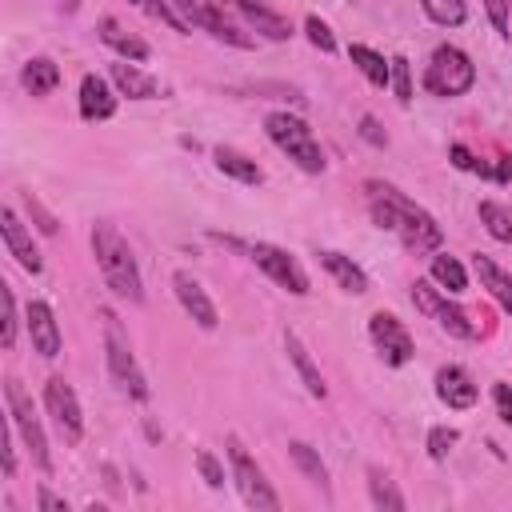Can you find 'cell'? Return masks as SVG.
I'll use <instances>...</instances> for the list:
<instances>
[{"instance_id": "cell-1", "label": "cell", "mask_w": 512, "mask_h": 512, "mask_svg": "<svg viewBox=\"0 0 512 512\" xmlns=\"http://www.w3.org/2000/svg\"><path fill=\"white\" fill-rule=\"evenodd\" d=\"M364 196H368V212H372L376 228L392 232L408 252H436L444 244V228L436 224V216L428 208H420L412 196H404L396 184L368 180Z\"/></svg>"}, {"instance_id": "cell-2", "label": "cell", "mask_w": 512, "mask_h": 512, "mask_svg": "<svg viewBox=\"0 0 512 512\" xmlns=\"http://www.w3.org/2000/svg\"><path fill=\"white\" fill-rule=\"evenodd\" d=\"M92 256H96V268H100V276H104V284L112 288L116 300H128V304L144 300V276H140L136 252L112 220L92 224Z\"/></svg>"}, {"instance_id": "cell-3", "label": "cell", "mask_w": 512, "mask_h": 512, "mask_svg": "<svg viewBox=\"0 0 512 512\" xmlns=\"http://www.w3.org/2000/svg\"><path fill=\"white\" fill-rule=\"evenodd\" d=\"M100 320H104V360H108V376H112V384L128 396V400H148L152 396V388H148V376H144V368H140V360H136V352H132V340H128V332H124V324H120V316L112 312V308H100Z\"/></svg>"}, {"instance_id": "cell-4", "label": "cell", "mask_w": 512, "mask_h": 512, "mask_svg": "<svg viewBox=\"0 0 512 512\" xmlns=\"http://www.w3.org/2000/svg\"><path fill=\"white\" fill-rule=\"evenodd\" d=\"M264 132H268V140L300 168V172H308V176H320L324 168H328V160H324V148H320V140H316V132L308 128V120H300L296 112H288V108H280V112H268L264 116Z\"/></svg>"}, {"instance_id": "cell-5", "label": "cell", "mask_w": 512, "mask_h": 512, "mask_svg": "<svg viewBox=\"0 0 512 512\" xmlns=\"http://www.w3.org/2000/svg\"><path fill=\"white\" fill-rule=\"evenodd\" d=\"M472 84H476L472 56L456 44H436L428 64H424V92H432L440 100H456V96L472 92Z\"/></svg>"}, {"instance_id": "cell-6", "label": "cell", "mask_w": 512, "mask_h": 512, "mask_svg": "<svg viewBox=\"0 0 512 512\" xmlns=\"http://www.w3.org/2000/svg\"><path fill=\"white\" fill-rule=\"evenodd\" d=\"M172 4H176V12L184 16L188 28H200V32H208L212 40H220L228 48H244V52L256 48V36L248 32V24H236L228 16L224 0H172Z\"/></svg>"}, {"instance_id": "cell-7", "label": "cell", "mask_w": 512, "mask_h": 512, "mask_svg": "<svg viewBox=\"0 0 512 512\" xmlns=\"http://www.w3.org/2000/svg\"><path fill=\"white\" fill-rule=\"evenodd\" d=\"M4 404H8V424L16 428V436L24 440V448H28V456H32V464L40 468V472H52V452H48V436H44V424H40V416H36V408H32V396L24 392V384L20 380H4Z\"/></svg>"}, {"instance_id": "cell-8", "label": "cell", "mask_w": 512, "mask_h": 512, "mask_svg": "<svg viewBox=\"0 0 512 512\" xmlns=\"http://www.w3.org/2000/svg\"><path fill=\"white\" fill-rule=\"evenodd\" d=\"M228 464H232L236 492H240V500H244L248 508H256V512H280V496H276V488L268 484L264 468L248 456V448H244L236 436H228Z\"/></svg>"}, {"instance_id": "cell-9", "label": "cell", "mask_w": 512, "mask_h": 512, "mask_svg": "<svg viewBox=\"0 0 512 512\" xmlns=\"http://www.w3.org/2000/svg\"><path fill=\"white\" fill-rule=\"evenodd\" d=\"M412 304H416L428 320H436L440 332H448V336H456V340H476V336H480L476 320H472L456 300H448V292H440V288L428 284V280H416V284H412Z\"/></svg>"}, {"instance_id": "cell-10", "label": "cell", "mask_w": 512, "mask_h": 512, "mask_svg": "<svg viewBox=\"0 0 512 512\" xmlns=\"http://www.w3.org/2000/svg\"><path fill=\"white\" fill-rule=\"evenodd\" d=\"M248 256H252V264H256L276 288H284V292H292V296H308V292H312V280H308L304 264H300L288 248L268 244V240H256V244H248Z\"/></svg>"}, {"instance_id": "cell-11", "label": "cell", "mask_w": 512, "mask_h": 512, "mask_svg": "<svg viewBox=\"0 0 512 512\" xmlns=\"http://www.w3.org/2000/svg\"><path fill=\"white\" fill-rule=\"evenodd\" d=\"M44 408H48L56 432L64 436V444H80L84 440V408L76 400V388L64 376H48L44 380Z\"/></svg>"}, {"instance_id": "cell-12", "label": "cell", "mask_w": 512, "mask_h": 512, "mask_svg": "<svg viewBox=\"0 0 512 512\" xmlns=\"http://www.w3.org/2000/svg\"><path fill=\"white\" fill-rule=\"evenodd\" d=\"M368 340L376 344L380 360L392 364V368H404V364L416 356L412 332H408L404 320H396L392 312H372V316H368Z\"/></svg>"}, {"instance_id": "cell-13", "label": "cell", "mask_w": 512, "mask_h": 512, "mask_svg": "<svg viewBox=\"0 0 512 512\" xmlns=\"http://www.w3.org/2000/svg\"><path fill=\"white\" fill-rule=\"evenodd\" d=\"M0 232H4V248H8V256H12L28 276H40V272H44L40 248H36L32 232L24 228V220L16 216V208H12V204H4V208H0Z\"/></svg>"}, {"instance_id": "cell-14", "label": "cell", "mask_w": 512, "mask_h": 512, "mask_svg": "<svg viewBox=\"0 0 512 512\" xmlns=\"http://www.w3.org/2000/svg\"><path fill=\"white\" fill-rule=\"evenodd\" d=\"M24 328H28L32 348H36L44 360H56V356L64 352V336H60V324H56V312H52L48 300H32V304H28Z\"/></svg>"}, {"instance_id": "cell-15", "label": "cell", "mask_w": 512, "mask_h": 512, "mask_svg": "<svg viewBox=\"0 0 512 512\" xmlns=\"http://www.w3.org/2000/svg\"><path fill=\"white\" fill-rule=\"evenodd\" d=\"M232 12H240V20L248 24V32H256V36H264V40H272V44H284V40H292V24H288V16H280L276 8H268L264 0H224Z\"/></svg>"}, {"instance_id": "cell-16", "label": "cell", "mask_w": 512, "mask_h": 512, "mask_svg": "<svg viewBox=\"0 0 512 512\" xmlns=\"http://www.w3.org/2000/svg\"><path fill=\"white\" fill-rule=\"evenodd\" d=\"M172 292H176V300H180V308L204 328V332H212L216 324H220V312H216V304H212V296L204 292V284L192 276V272H172Z\"/></svg>"}, {"instance_id": "cell-17", "label": "cell", "mask_w": 512, "mask_h": 512, "mask_svg": "<svg viewBox=\"0 0 512 512\" xmlns=\"http://www.w3.org/2000/svg\"><path fill=\"white\" fill-rule=\"evenodd\" d=\"M436 400H440L444 408H452V412H468V408L480 400V384L472 380L468 368L444 364V368H436Z\"/></svg>"}, {"instance_id": "cell-18", "label": "cell", "mask_w": 512, "mask_h": 512, "mask_svg": "<svg viewBox=\"0 0 512 512\" xmlns=\"http://www.w3.org/2000/svg\"><path fill=\"white\" fill-rule=\"evenodd\" d=\"M116 88L104 80V76H96V72H84L80 76V116L88 120V124H100V120H112L116 116Z\"/></svg>"}, {"instance_id": "cell-19", "label": "cell", "mask_w": 512, "mask_h": 512, "mask_svg": "<svg viewBox=\"0 0 512 512\" xmlns=\"http://www.w3.org/2000/svg\"><path fill=\"white\" fill-rule=\"evenodd\" d=\"M316 256H320V264L328 268V276H332L348 296H364V292H368V272H364L352 256H344V252H336V248H320Z\"/></svg>"}, {"instance_id": "cell-20", "label": "cell", "mask_w": 512, "mask_h": 512, "mask_svg": "<svg viewBox=\"0 0 512 512\" xmlns=\"http://www.w3.org/2000/svg\"><path fill=\"white\" fill-rule=\"evenodd\" d=\"M108 76H112L116 92H120V96H128V100H156V92H160L156 76H148V72H144V68H136L132 60H116V64L108 68Z\"/></svg>"}, {"instance_id": "cell-21", "label": "cell", "mask_w": 512, "mask_h": 512, "mask_svg": "<svg viewBox=\"0 0 512 512\" xmlns=\"http://www.w3.org/2000/svg\"><path fill=\"white\" fill-rule=\"evenodd\" d=\"M100 40H104L120 60H132V64H144V60L152 56V48H148L140 36H132L116 16H104V20H100Z\"/></svg>"}, {"instance_id": "cell-22", "label": "cell", "mask_w": 512, "mask_h": 512, "mask_svg": "<svg viewBox=\"0 0 512 512\" xmlns=\"http://www.w3.org/2000/svg\"><path fill=\"white\" fill-rule=\"evenodd\" d=\"M212 164L224 172V176H232L236 184H248V188H256V184H264V168L252 160V156H244L240 148H228V144H216L212 148Z\"/></svg>"}, {"instance_id": "cell-23", "label": "cell", "mask_w": 512, "mask_h": 512, "mask_svg": "<svg viewBox=\"0 0 512 512\" xmlns=\"http://www.w3.org/2000/svg\"><path fill=\"white\" fill-rule=\"evenodd\" d=\"M472 268H476V276H480V288L512 316V272H504L492 256H484V252H476L472 256Z\"/></svg>"}, {"instance_id": "cell-24", "label": "cell", "mask_w": 512, "mask_h": 512, "mask_svg": "<svg viewBox=\"0 0 512 512\" xmlns=\"http://www.w3.org/2000/svg\"><path fill=\"white\" fill-rule=\"evenodd\" d=\"M284 352H288V360H292V368L300 372V380H304V388H308V396H316V400H324V396H328V384H324V376H320V368H316V360H312V352L304 348V340H300L296 332H284Z\"/></svg>"}, {"instance_id": "cell-25", "label": "cell", "mask_w": 512, "mask_h": 512, "mask_svg": "<svg viewBox=\"0 0 512 512\" xmlns=\"http://www.w3.org/2000/svg\"><path fill=\"white\" fill-rule=\"evenodd\" d=\"M288 456H292V464L300 468V476L308 480V484H316L324 496H332V480H328V464L320 460V452L308 444V440H288Z\"/></svg>"}, {"instance_id": "cell-26", "label": "cell", "mask_w": 512, "mask_h": 512, "mask_svg": "<svg viewBox=\"0 0 512 512\" xmlns=\"http://www.w3.org/2000/svg\"><path fill=\"white\" fill-rule=\"evenodd\" d=\"M348 60L360 68V76L372 88H388L392 84V60H384V52H376L372 44H348Z\"/></svg>"}, {"instance_id": "cell-27", "label": "cell", "mask_w": 512, "mask_h": 512, "mask_svg": "<svg viewBox=\"0 0 512 512\" xmlns=\"http://www.w3.org/2000/svg\"><path fill=\"white\" fill-rule=\"evenodd\" d=\"M20 84H24L28 96H52L60 88V64L48 60V56H32L20 68Z\"/></svg>"}, {"instance_id": "cell-28", "label": "cell", "mask_w": 512, "mask_h": 512, "mask_svg": "<svg viewBox=\"0 0 512 512\" xmlns=\"http://www.w3.org/2000/svg\"><path fill=\"white\" fill-rule=\"evenodd\" d=\"M428 272H432V280H436L444 292H452V296H460V292L468 288V268H464L456 256H448V252H436V256L428 260Z\"/></svg>"}, {"instance_id": "cell-29", "label": "cell", "mask_w": 512, "mask_h": 512, "mask_svg": "<svg viewBox=\"0 0 512 512\" xmlns=\"http://www.w3.org/2000/svg\"><path fill=\"white\" fill-rule=\"evenodd\" d=\"M368 496H372L376 508H388V512H404V508H408V500H404V492L396 488V480H392L388 472H380L376 464L368 468Z\"/></svg>"}, {"instance_id": "cell-30", "label": "cell", "mask_w": 512, "mask_h": 512, "mask_svg": "<svg viewBox=\"0 0 512 512\" xmlns=\"http://www.w3.org/2000/svg\"><path fill=\"white\" fill-rule=\"evenodd\" d=\"M480 224L488 228V236L492 240H500V244H512V208H504L500 200H480Z\"/></svg>"}, {"instance_id": "cell-31", "label": "cell", "mask_w": 512, "mask_h": 512, "mask_svg": "<svg viewBox=\"0 0 512 512\" xmlns=\"http://www.w3.org/2000/svg\"><path fill=\"white\" fill-rule=\"evenodd\" d=\"M416 4L436 28H460L468 20V4L464 0H416Z\"/></svg>"}, {"instance_id": "cell-32", "label": "cell", "mask_w": 512, "mask_h": 512, "mask_svg": "<svg viewBox=\"0 0 512 512\" xmlns=\"http://www.w3.org/2000/svg\"><path fill=\"white\" fill-rule=\"evenodd\" d=\"M128 4H132V8H140L144 16L160 20V24H164V28H172L176 36H188V32H192V28L184 24V16L176 12V4H168V0H128Z\"/></svg>"}, {"instance_id": "cell-33", "label": "cell", "mask_w": 512, "mask_h": 512, "mask_svg": "<svg viewBox=\"0 0 512 512\" xmlns=\"http://www.w3.org/2000/svg\"><path fill=\"white\" fill-rule=\"evenodd\" d=\"M448 160H452L460 172H472V176L492 180V164H488V160H480V156H476L468 144H460V140H456V144H448Z\"/></svg>"}, {"instance_id": "cell-34", "label": "cell", "mask_w": 512, "mask_h": 512, "mask_svg": "<svg viewBox=\"0 0 512 512\" xmlns=\"http://www.w3.org/2000/svg\"><path fill=\"white\" fill-rule=\"evenodd\" d=\"M460 440V432L452 428V424H432L428 428V440H424V448H428V456L432 460H448V452H452V444Z\"/></svg>"}, {"instance_id": "cell-35", "label": "cell", "mask_w": 512, "mask_h": 512, "mask_svg": "<svg viewBox=\"0 0 512 512\" xmlns=\"http://www.w3.org/2000/svg\"><path fill=\"white\" fill-rule=\"evenodd\" d=\"M0 304H4V320H0V344L4 348H12L16 344V292L8 288V284H0Z\"/></svg>"}, {"instance_id": "cell-36", "label": "cell", "mask_w": 512, "mask_h": 512, "mask_svg": "<svg viewBox=\"0 0 512 512\" xmlns=\"http://www.w3.org/2000/svg\"><path fill=\"white\" fill-rule=\"evenodd\" d=\"M304 36H308V44H312V48H320L324 56H332V52H336V36H332V28H328L320 16H304Z\"/></svg>"}, {"instance_id": "cell-37", "label": "cell", "mask_w": 512, "mask_h": 512, "mask_svg": "<svg viewBox=\"0 0 512 512\" xmlns=\"http://www.w3.org/2000/svg\"><path fill=\"white\" fill-rule=\"evenodd\" d=\"M392 92H396V100L408 108L412 104V64L404 60V56H392V84H388Z\"/></svg>"}, {"instance_id": "cell-38", "label": "cell", "mask_w": 512, "mask_h": 512, "mask_svg": "<svg viewBox=\"0 0 512 512\" xmlns=\"http://www.w3.org/2000/svg\"><path fill=\"white\" fill-rule=\"evenodd\" d=\"M20 204H24V212L32 216V224H36V228H40L44 236H56V232H60L56 216H52V212H48V208H44V204H40V200L32 196V192H20Z\"/></svg>"}, {"instance_id": "cell-39", "label": "cell", "mask_w": 512, "mask_h": 512, "mask_svg": "<svg viewBox=\"0 0 512 512\" xmlns=\"http://www.w3.org/2000/svg\"><path fill=\"white\" fill-rule=\"evenodd\" d=\"M480 4H484L488 20H492V32L500 40H508L512 36V0H480Z\"/></svg>"}, {"instance_id": "cell-40", "label": "cell", "mask_w": 512, "mask_h": 512, "mask_svg": "<svg viewBox=\"0 0 512 512\" xmlns=\"http://www.w3.org/2000/svg\"><path fill=\"white\" fill-rule=\"evenodd\" d=\"M196 472H200V480H204L212 492H220V488H224V464H220L208 448H200V452H196Z\"/></svg>"}, {"instance_id": "cell-41", "label": "cell", "mask_w": 512, "mask_h": 512, "mask_svg": "<svg viewBox=\"0 0 512 512\" xmlns=\"http://www.w3.org/2000/svg\"><path fill=\"white\" fill-rule=\"evenodd\" d=\"M356 132H360V140H368L372 148H388V132L380 128V120H376L372 112L360 116V128H356Z\"/></svg>"}, {"instance_id": "cell-42", "label": "cell", "mask_w": 512, "mask_h": 512, "mask_svg": "<svg viewBox=\"0 0 512 512\" xmlns=\"http://www.w3.org/2000/svg\"><path fill=\"white\" fill-rule=\"evenodd\" d=\"M492 404H496V416H500L504 424H512V384L496 380V384H492Z\"/></svg>"}, {"instance_id": "cell-43", "label": "cell", "mask_w": 512, "mask_h": 512, "mask_svg": "<svg viewBox=\"0 0 512 512\" xmlns=\"http://www.w3.org/2000/svg\"><path fill=\"white\" fill-rule=\"evenodd\" d=\"M36 504H40V512H68V500H64V496H56L48 484H40V492H36Z\"/></svg>"}]
</instances>
